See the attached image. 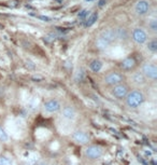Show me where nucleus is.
Listing matches in <instances>:
<instances>
[{
	"mask_svg": "<svg viewBox=\"0 0 157 165\" xmlns=\"http://www.w3.org/2000/svg\"><path fill=\"white\" fill-rule=\"evenodd\" d=\"M141 72L146 78V80L155 81L157 79V67L153 63H146L142 66Z\"/></svg>",
	"mask_w": 157,
	"mask_h": 165,
	"instance_id": "39448f33",
	"label": "nucleus"
},
{
	"mask_svg": "<svg viewBox=\"0 0 157 165\" xmlns=\"http://www.w3.org/2000/svg\"><path fill=\"white\" fill-rule=\"evenodd\" d=\"M84 156L88 161H93V162H96V161H99L104 154V148L100 145H97V143H88L85 146V149H84Z\"/></svg>",
	"mask_w": 157,
	"mask_h": 165,
	"instance_id": "f03ea898",
	"label": "nucleus"
},
{
	"mask_svg": "<svg viewBox=\"0 0 157 165\" xmlns=\"http://www.w3.org/2000/svg\"><path fill=\"white\" fill-rule=\"evenodd\" d=\"M148 50L152 53H156L157 52V41L155 39L148 41Z\"/></svg>",
	"mask_w": 157,
	"mask_h": 165,
	"instance_id": "a211bd4d",
	"label": "nucleus"
},
{
	"mask_svg": "<svg viewBox=\"0 0 157 165\" xmlns=\"http://www.w3.org/2000/svg\"><path fill=\"white\" fill-rule=\"evenodd\" d=\"M145 102V95L139 89L131 90L125 97L126 106L130 109H139Z\"/></svg>",
	"mask_w": 157,
	"mask_h": 165,
	"instance_id": "f257e3e1",
	"label": "nucleus"
},
{
	"mask_svg": "<svg viewBox=\"0 0 157 165\" xmlns=\"http://www.w3.org/2000/svg\"><path fill=\"white\" fill-rule=\"evenodd\" d=\"M71 138L76 145H80V146H86L90 143V135L82 129H76L72 132Z\"/></svg>",
	"mask_w": 157,
	"mask_h": 165,
	"instance_id": "20e7f679",
	"label": "nucleus"
},
{
	"mask_svg": "<svg viewBox=\"0 0 157 165\" xmlns=\"http://www.w3.org/2000/svg\"><path fill=\"white\" fill-rule=\"evenodd\" d=\"M44 110L47 113H56V112L60 111L61 109V104L58 99H55V98H51L49 100H46L43 105Z\"/></svg>",
	"mask_w": 157,
	"mask_h": 165,
	"instance_id": "6e6552de",
	"label": "nucleus"
},
{
	"mask_svg": "<svg viewBox=\"0 0 157 165\" xmlns=\"http://www.w3.org/2000/svg\"><path fill=\"white\" fill-rule=\"evenodd\" d=\"M151 5L148 0H139L135 5V12L138 15H145L150 12Z\"/></svg>",
	"mask_w": 157,
	"mask_h": 165,
	"instance_id": "9d476101",
	"label": "nucleus"
},
{
	"mask_svg": "<svg viewBox=\"0 0 157 165\" xmlns=\"http://www.w3.org/2000/svg\"><path fill=\"white\" fill-rule=\"evenodd\" d=\"M129 92V89L126 84H124L123 82L120 83V84H116L112 86V95L116 99H125V97L127 96V94Z\"/></svg>",
	"mask_w": 157,
	"mask_h": 165,
	"instance_id": "423d86ee",
	"label": "nucleus"
},
{
	"mask_svg": "<svg viewBox=\"0 0 157 165\" xmlns=\"http://www.w3.org/2000/svg\"><path fill=\"white\" fill-rule=\"evenodd\" d=\"M124 80V77L122 76L120 72L116 71H112V72H109L107 76L104 77V83L109 86H114L116 84H120L122 83Z\"/></svg>",
	"mask_w": 157,
	"mask_h": 165,
	"instance_id": "0eeeda50",
	"label": "nucleus"
},
{
	"mask_svg": "<svg viewBox=\"0 0 157 165\" xmlns=\"http://www.w3.org/2000/svg\"><path fill=\"white\" fill-rule=\"evenodd\" d=\"M37 165H47V163H45V162H40V163H38Z\"/></svg>",
	"mask_w": 157,
	"mask_h": 165,
	"instance_id": "b1692460",
	"label": "nucleus"
},
{
	"mask_svg": "<svg viewBox=\"0 0 157 165\" xmlns=\"http://www.w3.org/2000/svg\"><path fill=\"white\" fill-rule=\"evenodd\" d=\"M38 18L43 20L44 22H51V18H49V16H44V15H38Z\"/></svg>",
	"mask_w": 157,
	"mask_h": 165,
	"instance_id": "4be33fe9",
	"label": "nucleus"
},
{
	"mask_svg": "<svg viewBox=\"0 0 157 165\" xmlns=\"http://www.w3.org/2000/svg\"><path fill=\"white\" fill-rule=\"evenodd\" d=\"M106 5V0H99L98 1V7H103V5Z\"/></svg>",
	"mask_w": 157,
	"mask_h": 165,
	"instance_id": "5701e85b",
	"label": "nucleus"
},
{
	"mask_svg": "<svg viewBox=\"0 0 157 165\" xmlns=\"http://www.w3.org/2000/svg\"><path fill=\"white\" fill-rule=\"evenodd\" d=\"M0 165H14V161L8 154H0Z\"/></svg>",
	"mask_w": 157,
	"mask_h": 165,
	"instance_id": "2eb2a0df",
	"label": "nucleus"
},
{
	"mask_svg": "<svg viewBox=\"0 0 157 165\" xmlns=\"http://www.w3.org/2000/svg\"><path fill=\"white\" fill-rule=\"evenodd\" d=\"M136 66V61L134 57H127L125 59H123V62L121 63V67L123 70L125 71H129L131 69H134Z\"/></svg>",
	"mask_w": 157,
	"mask_h": 165,
	"instance_id": "ddd939ff",
	"label": "nucleus"
},
{
	"mask_svg": "<svg viewBox=\"0 0 157 165\" xmlns=\"http://www.w3.org/2000/svg\"><path fill=\"white\" fill-rule=\"evenodd\" d=\"M97 20H98V13H93L90 18H87V21H86V23H85V26L90 27L92 25H94Z\"/></svg>",
	"mask_w": 157,
	"mask_h": 165,
	"instance_id": "f3484780",
	"label": "nucleus"
},
{
	"mask_svg": "<svg viewBox=\"0 0 157 165\" xmlns=\"http://www.w3.org/2000/svg\"><path fill=\"white\" fill-rule=\"evenodd\" d=\"M90 68L92 69V71L99 72L102 69V62L99 61V59H94V61L90 64Z\"/></svg>",
	"mask_w": 157,
	"mask_h": 165,
	"instance_id": "4468645a",
	"label": "nucleus"
},
{
	"mask_svg": "<svg viewBox=\"0 0 157 165\" xmlns=\"http://www.w3.org/2000/svg\"><path fill=\"white\" fill-rule=\"evenodd\" d=\"M131 37L137 44H143L148 41V34L141 28H135Z\"/></svg>",
	"mask_w": 157,
	"mask_h": 165,
	"instance_id": "1a4fd4ad",
	"label": "nucleus"
},
{
	"mask_svg": "<svg viewBox=\"0 0 157 165\" xmlns=\"http://www.w3.org/2000/svg\"><path fill=\"white\" fill-rule=\"evenodd\" d=\"M60 114L65 120L74 121L76 118V110L72 106H65L60 109Z\"/></svg>",
	"mask_w": 157,
	"mask_h": 165,
	"instance_id": "9b49d317",
	"label": "nucleus"
},
{
	"mask_svg": "<svg viewBox=\"0 0 157 165\" xmlns=\"http://www.w3.org/2000/svg\"><path fill=\"white\" fill-rule=\"evenodd\" d=\"M148 28H150L153 32H156L157 31V22L155 18H153V20H151V21L148 22Z\"/></svg>",
	"mask_w": 157,
	"mask_h": 165,
	"instance_id": "aec40b11",
	"label": "nucleus"
},
{
	"mask_svg": "<svg viewBox=\"0 0 157 165\" xmlns=\"http://www.w3.org/2000/svg\"><path fill=\"white\" fill-rule=\"evenodd\" d=\"M115 35H116V39L120 40H125L128 38V32L125 28H117L115 29Z\"/></svg>",
	"mask_w": 157,
	"mask_h": 165,
	"instance_id": "dca6fc26",
	"label": "nucleus"
},
{
	"mask_svg": "<svg viewBox=\"0 0 157 165\" xmlns=\"http://www.w3.org/2000/svg\"><path fill=\"white\" fill-rule=\"evenodd\" d=\"M131 81H132V83H135L136 85L142 86V85H144L146 83V78L143 76V73L141 71H138V72L132 73V76H131Z\"/></svg>",
	"mask_w": 157,
	"mask_h": 165,
	"instance_id": "f8f14e48",
	"label": "nucleus"
},
{
	"mask_svg": "<svg viewBox=\"0 0 157 165\" xmlns=\"http://www.w3.org/2000/svg\"><path fill=\"white\" fill-rule=\"evenodd\" d=\"M115 39H116L115 29L103 30L96 40V46L98 50H106Z\"/></svg>",
	"mask_w": 157,
	"mask_h": 165,
	"instance_id": "7ed1b4c3",
	"label": "nucleus"
},
{
	"mask_svg": "<svg viewBox=\"0 0 157 165\" xmlns=\"http://www.w3.org/2000/svg\"><path fill=\"white\" fill-rule=\"evenodd\" d=\"M0 141H2V143L9 141V135L1 126H0Z\"/></svg>",
	"mask_w": 157,
	"mask_h": 165,
	"instance_id": "6ab92c4d",
	"label": "nucleus"
},
{
	"mask_svg": "<svg viewBox=\"0 0 157 165\" xmlns=\"http://www.w3.org/2000/svg\"><path fill=\"white\" fill-rule=\"evenodd\" d=\"M88 14H90V11H87V10H82L81 12L79 13V18H85Z\"/></svg>",
	"mask_w": 157,
	"mask_h": 165,
	"instance_id": "412c9836",
	"label": "nucleus"
}]
</instances>
